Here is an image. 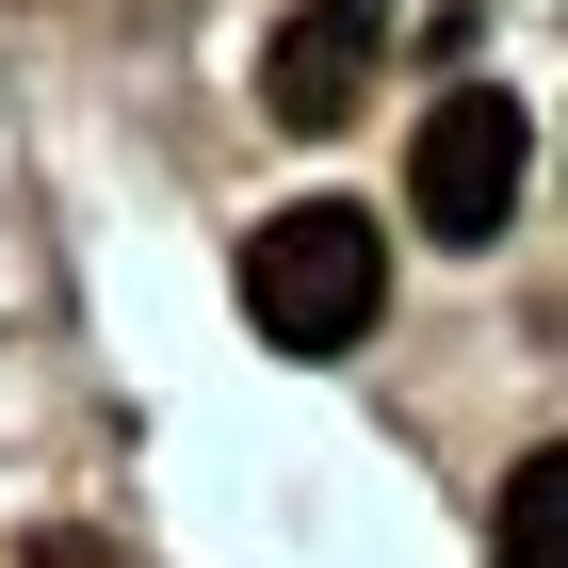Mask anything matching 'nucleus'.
<instances>
[{
  "mask_svg": "<svg viewBox=\"0 0 568 568\" xmlns=\"http://www.w3.org/2000/svg\"><path fill=\"white\" fill-rule=\"evenodd\" d=\"M487 568H568V438H536L504 471V520H487Z\"/></svg>",
  "mask_w": 568,
  "mask_h": 568,
  "instance_id": "20e7f679",
  "label": "nucleus"
},
{
  "mask_svg": "<svg viewBox=\"0 0 568 568\" xmlns=\"http://www.w3.org/2000/svg\"><path fill=\"white\" fill-rule=\"evenodd\" d=\"M374 308H390V227L357 212V195H293V212L244 227V325H261L276 357L374 342Z\"/></svg>",
  "mask_w": 568,
  "mask_h": 568,
  "instance_id": "f257e3e1",
  "label": "nucleus"
},
{
  "mask_svg": "<svg viewBox=\"0 0 568 568\" xmlns=\"http://www.w3.org/2000/svg\"><path fill=\"white\" fill-rule=\"evenodd\" d=\"M17 568H114V552H98V536H33Z\"/></svg>",
  "mask_w": 568,
  "mask_h": 568,
  "instance_id": "39448f33",
  "label": "nucleus"
},
{
  "mask_svg": "<svg viewBox=\"0 0 568 568\" xmlns=\"http://www.w3.org/2000/svg\"><path fill=\"white\" fill-rule=\"evenodd\" d=\"M406 212L438 244H504V212H520V98H487V82L438 98L406 131Z\"/></svg>",
  "mask_w": 568,
  "mask_h": 568,
  "instance_id": "f03ea898",
  "label": "nucleus"
},
{
  "mask_svg": "<svg viewBox=\"0 0 568 568\" xmlns=\"http://www.w3.org/2000/svg\"><path fill=\"white\" fill-rule=\"evenodd\" d=\"M374 33H390L374 0H308L293 33L261 49V114H276V131H342L357 98H374Z\"/></svg>",
  "mask_w": 568,
  "mask_h": 568,
  "instance_id": "7ed1b4c3",
  "label": "nucleus"
}]
</instances>
